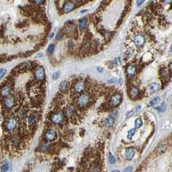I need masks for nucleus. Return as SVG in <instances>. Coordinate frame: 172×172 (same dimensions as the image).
I'll return each instance as SVG.
<instances>
[{
	"label": "nucleus",
	"instance_id": "obj_1",
	"mask_svg": "<svg viewBox=\"0 0 172 172\" xmlns=\"http://www.w3.org/2000/svg\"><path fill=\"white\" fill-rule=\"evenodd\" d=\"M89 101H90V97L87 94H83L79 97L77 100V104L81 107L85 106L88 104Z\"/></svg>",
	"mask_w": 172,
	"mask_h": 172
},
{
	"label": "nucleus",
	"instance_id": "obj_2",
	"mask_svg": "<svg viewBox=\"0 0 172 172\" xmlns=\"http://www.w3.org/2000/svg\"><path fill=\"white\" fill-rule=\"evenodd\" d=\"M17 126V122L15 119H9L6 123V128L8 130H13L16 129V128Z\"/></svg>",
	"mask_w": 172,
	"mask_h": 172
},
{
	"label": "nucleus",
	"instance_id": "obj_3",
	"mask_svg": "<svg viewBox=\"0 0 172 172\" xmlns=\"http://www.w3.org/2000/svg\"><path fill=\"white\" fill-rule=\"evenodd\" d=\"M45 69L43 67H38L35 72V77L38 80L43 79L45 77Z\"/></svg>",
	"mask_w": 172,
	"mask_h": 172
},
{
	"label": "nucleus",
	"instance_id": "obj_4",
	"mask_svg": "<svg viewBox=\"0 0 172 172\" xmlns=\"http://www.w3.org/2000/svg\"><path fill=\"white\" fill-rule=\"evenodd\" d=\"M56 132L54 130H49L45 134V139L48 141H52L56 138Z\"/></svg>",
	"mask_w": 172,
	"mask_h": 172
},
{
	"label": "nucleus",
	"instance_id": "obj_5",
	"mask_svg": "<svg viewBox=\"0 0 172 172\" xmlns=\"http://www.w3.org/2000/svg\"><path fill=\"white\" fill-rule=\"evenodd\" d=\"M121 94H117L115 95H114V96H112L111 99V104L113 106H118L119 104L121 103Z\"/></svg>",
	"mask_w": 172,
	"mask_h": 172
},
{
	"label": "nucleus",
	"instance_id": "obj_6",
	"mask_svg": "<svg viewBox=\"0 0 172 172\" xmlns=\"http://www.w3.org/2000/svg\"><path fill=\"white\" fill-rule=\"evenodd\" d=\"M134 43L137 46L143 45L144 42H145V38L142 34H137L135 37H134Z\"/></svg>",
	"mask_w": 172,
	"mask_h": 172
},
{
	"label": "nucleus",
	"instance_id": "obj_7",
	"mask_svg": "<svg viewBox=\"0 0 172 172\" xmlns=\"http://www.w3.org/2000/svg\"><path fill=\"white\" fill-rule=\"evenodd\" d=\"M51 119L53 122L56 124H59L62 122L63 119V115L61 113H56L52 115Z\"/></svg>",
	"mask_w": 172,
	"mask_h": 172
},
{
	"label": "nucleus",
	"instance_id": "obj_8",
	"mask_svg": "<svg viewBox=\"0 0 172 172\" xmlns=\"http://www.w3.org/2000/svg\"><path fill=\"white\" fill-rule=\"evenodd\" d=\"M135 154V150L134 148H127L126 150L125 153V157L126 158V159L128 160H132L134 158V155Z\"/></svg>",
	"mask_w": 172,
	"mask_h": 172
},
{
	"label": "nucleus",
	"instance_id": "obj_9",
	"mask_svg": "<svg viewBox=\"0 0 172 172\" xmlns=\"http://www.w3.org/2000/svg\"><path fill=\"white\" fill-rule=\"evenodd\" d=\"M74 7H75V4L74 3L71 2H67L63 7V11L65 13L69 12L74 9Z\"/></svg>",
	"mask_w": 172,
	"mask_h": 172
},
{
	"label": "nucleus",
	"instance_id": "obj_10",
	"mask_svg": "<svg viewBox=\"0 0 172 172\" xmlns=\"http://www.w3.org/2000/svg\"><path fill=\"white\" fill-rule=\"evenodd\" d=\"M85 84L82 81H79L75 84V90L77 92L80 93L84 90Z\"/></svg>",
	"mask_w": 172,
	"mask_h": 172
},
{
	"label": "nucleus",
	"instance_id": "obj_11",
	"mask_svg": "<svg viewBox=\"0 0 172 172\" xmlns=\"http://www.w3.org/2000/svg\"><path fill=\"white\" fill-rule=\"evenodd\" d=\"M5 105L8 108H10L13 106L14 104V99L12 97H8L5 99Z\"/></svg>",
	"mask_w": 172,
	"mask_h": 172
},
{
	"label": "nucleus",
	"instance_id": "obj_12",
	"mask_svg": "<svg viewBox=\"0 0 172 172\" xmlns=\"http://www.w3.org/2000/svg\"><path fill=\"white\" fill-rule=\"evenodd\" d=\"M159 84L154 82V83H152V84H151L149 86V87H148V90H149V92L150 93H155L159 90Z\"/></svg>",
	"mask_w": 172,
	"mask_h": 172
},
{
	"label": "nucleus",
	"instance_id": "obj_13",
	"mask_svg": "<svg viewBox=\"0 0 172 172\" xmlns=\"http://www.w3.org/2000/svg\"><path fill=\"white\" fill-rule=\"evenodd\" d=\"M127 73H128V75L132 77L133 75H135V72H136V67L134 65H130L127 68Z\"/></svg>",
	"mask_w": 172,
	"mask_h": 172
},
{
	"label": "nucleus",
	"instance_id": "obj_14",
	"mask_svg": "<svg viewBox=\"0 0 172 172\" xmlns=\"http://www.w3.org/2000/svg\"><path fill=\"white\" fill-rule=\"evenodd\" d=\"M114 123V118L110 117L106 119L105 121H104V125L106 127H111L112 126L113 124Z\"/></svg>",
	"mask_w": 172,
	"mask_h": 172
},
{
	"label": "nucleus",
	"instance_id": "obj_15",
	"mask_svg": "<svg viewBox=\"0 0 172 172\" xmlns=\"http://www.w3.org/2000/svg\"><path fill=\"white\" fill-rule=\"evenodd\" d=\"M1 94L3 96H8L10 94V88L7 86H5L2 88Z\"/></svg>",
	"mask_w": 172,
	"mask_h": 172
},
{
	"label": "nucleus",
	"instance_id": "obj_16",
	"mask_svg": "<svg viewBox=\"0 0 172 172\" xmlns=\"http://www.w3.org/2000/svg\"><path fill=\"white\" fill-rule=\"evenodd\" d=\"M139 95V90L136 87H133L131 90V96L133 99L136 98Z\"/></svg>",
	"mask_w": 172,
	"mask_h": 172
},
{
	"label": "nucleus",
	"instance_id": "obj_17",
	"mask_svg": "<svg viewBox=\"0 0 172 172\" xmlns=\"http://www.w3.org/2000/svg\"><path fill=\"white\" fill-rule=\"evenodd\" d=\"M68 83L67 81H63L62 82H61V84L59 85V89L61 91H64L67 89L68 88Z\"/></svg>",
	"mask_w": 172,
	"mask_h": 172
},
{
	"label": "nucleus",
	"instance_id": "obj_18",
	"mask_svg": "<svg viewBox=\"0 0 172 172\" xmlns=\"http://www.w3.org/2000/svg\"><path fill=\"white\" fill-rule=\"evenodd\" d=\"M87 20H86L85 19H82L79 23V29H81V30H84L86 28V27H87Z\"/></svg>",
	"mask_w": 172,
	"mask_h": 172
},
{
	"label": "nucleus",
	"instance_id": "obj_19",
	"mask_svg": "<svg viewBox=\"0 0 172 172\" xmlns=\"http://www.w3.org/2000/svg\"><path fill=\"white\" fill-rule=\"evenodd\" d=\"M142 121L141 118H137L136 120H135V125L136 128H139L142 126Z\"/></svg>",
	"mask_w": 172,
	"mask_h": 172
},
{
	"label": "nucleus",
	"instance_id": "obj_20",
	"mask_svg": "<svg viewBox=\"0 0 172 172\" xmlns=\"http://www.w3.org/2000/svg\"><path fill=\"white\" fill-rule=\"evenodd\" d=\"M108 160H109L111 164H114L116 162L115 158L114 157V156L112 154H109V155H108Z\"/></svg>",
	"mask_w": 172,
	"mask_h": 172
},
{
	"label": "nucleus",
	"instance_id": "obj_21",
	"mask_svg": "<svg viewBox=\"0 0 172 172\" xmlns=\"http://www.w3.org/2000/svg\"><path fill=\"white\" fill-rule=\"evenodd\" d=\"M135 131H136V130H135V128H134V129H132L131 130H130V131L128 132V138L129 139H131L132 138L133 135H134V134H135Z\"/></svg>",
	"mask_w": 172,
	"mask_h": 172
},
{
	"label": "nucleus",
	"instance_id": "obj_22",
	"mask_svg": "<svg viewBox=\"0 0 172 172\" xmlns=\"http://www.w3.org/2000/svg\"><path fill=\"white\" fill-rule=\"evenodd\" d=\"M159 100H160L159 97H155V99H154L152 100V101H150L149 104H150L151 106H154L155 104H156L157 103H158V102L159 101Z\"/></svg>",
	"mask_w": 172,
	"mask_h": 172
},
{
	"label": "nucleus",
	"instance_id": "obj_23",
	"mask_svg": "<svg viewBox=\"0 0 172 172\" xmlns=\"http://www.w3.org/2000/svg\"><path fill=\"white\" fill-rule=\"evenodd\" d=\"M36 116L34 115H30V116L29 117V122L30 124H32L34 123L35 121H36Z\"/></svg>",
	"mask_w": 172,
	"mask_h": 172
},
{
	"label": "nucleus",
	"instance_id": "obj_24",
	"mask_svg": "<svg viewBox=\"0 0 172 172\" xmlns=\"http://www.w3.org/2000/svg\"><path fill=\"white\" fill-rule=\"evenodd\" d=\"M74 108H73L72 106H70L68 107V109H67V113H68V115H71L74 112Z\"/></svg>",
	"mask_w": 172,
	"mask_h": 172
},
{
	"label": "nucleus",
	"instance_id": "obj_25",
	"mask_svg": "<svg viewBox=\"0 0 172 172\" xmlns=\"http://www.w3.org/2000/svg\"><path fill=\"white\" fill-rule=\"evenodd\" d=\"M9 168H10V166L9 165V164L5 163L2 166V170L3 171H6L9 170Z\"/></svg>",
	"mask_w": 172,
	"mask_h": 172
},
{
	"label": "nucleus",
	"instance_id": "obj_26",
	"mask_svg": "<svg viewBox=\"0 0 172 172\" xmlns=\"http://www.w3.org/2000/svg\"><path fill=\"white\" fill-rule=\"evenodd\" d=\"M166 146L162 145V146H161L159 148V149H158V152H159V153H160V154H163L165 151H166Z\"/></svg>",
	"mask_w": 172,
	"mask_h": 172
},
{
	"label": "nucleus",
	"instance_id": "obj_27",
	"mask_svg": "<svg viewBox=\"0 0 172 172\" xmlns=\"http://www.w3.org/2000/svg\"><path fill=\"white\" fill-rule=\"evenodd\" d=\"M54 45L52 44V45H49V48H48V50H47L48 53H49V54H52V53L54 52Z\"/></svg>",
	"mask_w": 172,
	"mask_h": 172
},
{
	"label": "nucleus",
	"instance_id": "obj_28",
	"mask_svg": "<svg viewBox=\"0 0 172 172\" xmlns=\"http://www.w3.org/2000/svg\"><path fill=\"white\" fill-rule=\"evenodd\" d=\"M6 72H7V70L5 68H2V69L0 70V79H2L4 77V75H5Z\"/></svg>",
	"mask_w": 172,
	"mask_h": 172
},
{
	"label": "nucleus",
	"instance_id": "obj_29",
	"mask_svg": "<svg viewBox=\"0 0 172 172\" xmlns=\"http://www.w3.org/2000/svg\"><path fill=\"white\" fill-rule=\"evenodd\" d=\"M157 109L159 110V111H160V112L164 111V110H165V109H166V105H165V103H163V104H162V105L160 107H158V108H157Z\"/></svg>",
	"mask_w": 172,
	"mask_h": 172
},
{
	"label": "nucleus",
	"instance_id": "obj_30",
	"mask_svg": "<svg viewBox=\"0 0 172 172\" xmlns=\"http://www.w3.org/2000/svg\"><path fill=\"white\" fill-rule=\"evenodd\" d=\"M59 73L58 72L54 73V74H53V75H52L53 79H54V80L57 79L59 77Z\"/></svg>",
	"mask_w": 172,
	"mask_h": 172
},
{
	"label": "nucleus",
	"instance_id": "obj_31",
	"mask_svg": "<svg viewBox=\"0 0 172 172\" xmlns=\"http://www.w3.org/2000/svg\"><path fill=\"white\" fill-rule=\"evenodd\" d=\"M62 37H63V34H62V32H59L57 35V40L61 39Z\"/></svg>",
	"mask_w": 172,
	"mask_h": 172
},
{
	"label": "nucleus",
	"instance_id": "obj_32",
	"mask_svg": "<svg viewBox=\"0 0 172 172\" xmlns=\"http://www.w3.org/2000/svg\"><path fill=\"white\" fill-rule=\"evenodd\" d=\"M32 1L33 2H34V3H36V4H40V3H42L44 0H32Z\"/></svg>",
	"mask_w": 172,
	"mask_h": 172
},
{
	"label": "nucleus",
	"instance_id": "obj_33",
	"mask_svg": "<svg viewBox=\"0 0 172 172\" xmlns=\"http://www.w3.org/2000/svg\"><path fill=\"white\" fill-rule=\"evenodd\" d=\"M117 114V112L114 111L111 114H110V117H112V118H114V117L116 116Z\"/></svg>",
	"mask_w": 172,
	"mask_h": 172
},
{
	"label": "nucleus",
	"instance_id": "obj_34",
	"mask_svg": "<svg viewBox=\"0 0 172 172\" xmlns=\"http://www.w3.org/2000/svg\"><path fill=\"white\" fill-rule=\"evenodd\" d=\"M132 170V168L130 166V167H128L127 168H126V169L124 170V172H130V171H131Z\"/></svg>",
	"mask_w": 172,
	"mask_h": 172
},
{
	"label": "nucleus",
	"instance_id": "obj_35",
	"mask_svg": "<svg viewBox=\"0 0 172 172\" xmlns=\"http://www.w3.org/2000/svg\"><path fill=\"white\" fill-rule=\"evenodd\" d=\"M144 0H137V5L138 6H140L141 4L142 3V2H143Z\"/></svg>",
	"mask_w": 172,
	"mask_h": 172
},
{
	"label": "nucleus",
	"instance_id": "obj_36",
	"mask_svg": "<svg viewBox=\"0 0 172 172\" xmlns=\"http://www.w3.org/2000/svg\"><path fill=\"white\" fill-rule=\"evenodd\" d=\"M41 150H43V151L46 150V149H47V146H42L41 147Z\"/></svg>",
	"mask_w": 172,
	"mask_h": 172
},
{
	"label": "nucleus",
	"instance_id": "obj_37",
	"mask_svg": "<svg viewBox=\"0 0 172 172\" xmlns=\"http://www.w3.org/2000/svg\"><path fill=\"white\" fill-rule=\"evenodd\" d=\"M164 2L166 3H170L171 2V0H164Z\"/></svg>",
	"mask_w": 172,
	"mask_h": 172
},
{
	"label": "nucleus",
	"instance_id": "obj_38",
	"mask_svg": "<svg viewBox=\"0 0 172 172\" xmlns=\"http://www.w3.org/2000/svg\"><path fill=\"white\" fill-rule=\"evenodd\" d=\"M54 33H52V34L50 35V38H52V37L53 36H54Z\"/></svg>",
	"mask_w": 172,
	"mask_h": 172
},
{
	"label": "nucleus",
	"instance_id": "obj_39",
	"mask_svg": "<svg viewBox=\"0 0 172 172\" xmlns=\"http://www.w3.org/2000/svg\"><path fill=\"white\" fill-rule=\"evenodd\" d=\"M169 70H170V72L171 71V63L169 64Z\"/></svg>",
	"mask_w": 172,
	"mask_h": 172
},
{
	"label": "nucleus",
	"instance_id": "obj_40",
	"mask_svg": "<svg viewBox=\"0 0 172 172\" xmlns=\"http://www.w3.org/2000/svg\"><path fill=\"white\" fill-rule=\"evenodd\" d=\"M43 56V54H41V53H40V54H39L38 56H37V57H41V56Z\"/></svg>",
	"mask_w": 172,
	"mask_h": 172
},
{
	"label": "nucleus",
	"instance_id": "obj_41",
	"mask_svg": "<svg viewBox=\"0 0 172 172\" xmlns=\"http://www.w3.org/2000/svg\"><path fill=\"white\" fill-rule=\"evenodd\" d=\"M2 115L0 114V121H2Z\"/></svg>",
	"mask_w": 172,
	"mask_h": 172
}]
</instances>
